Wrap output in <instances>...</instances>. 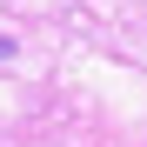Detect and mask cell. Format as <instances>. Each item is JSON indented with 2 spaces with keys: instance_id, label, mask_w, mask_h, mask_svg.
<instances>
[{
  "instance_id": "6da1fadb",
  "label": "cell",
  "mask_w": 147,
  "mask_h": 147,
  "mask_svg": "<svg viewBox=\"0 0 147 147\" xmlns=\"http://www.w3.org/2000/svg\"><path fill=\"white\" fill-rule=\"evenodd\" d=\"M0 60H13V40H7V34H0Z\"/></svg>"
}]
</instances>
